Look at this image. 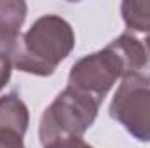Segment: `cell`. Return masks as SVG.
Returning a JSON list of instances; mask_svg holds the SVG:
<instances>
[{"label": "cell", "instance_id": "8fae6325", "mask_svg": "<svg viewBox=\"0 0 150 148\" xmlns=\"http://www.w3.org/2000/svg\"><path fill=\"white\" fill-rule=\"evenodd\" d=\"M44 148H94L91 145H87L82 138H72V140H63V141H56L51 143Z\"/></svg>", "mask_w": 150, "mask_h": 148}, {"label": "cell", "instance_id": "6da1fadb", "mask_svg": "<svg viewBox=\"0 0 150 148\" xmlns=\"http://www.w3.org/2000/svg\"><path fill=\"white\" fill-rule=\"evenodd\" d=\"M75 32L72 25L56 14H45L19 37L12 65L23 73L49 77L72 54Z\"/></svg>", "mask_w": 150, "mask_h": 148}, {"label": "cell", "instance_id": "277c9868", "mask_svg": "<svg viewBox=\"0 0 150 148\" xmlns=\"http://www.w3.org/2000/svg\"><path fill=\"white\" fill-rule=\"evenodd\" d=\"M126 75L127 72L124 61L108 44L107 47L75 61L70 68L68 85L103 103L105 96L110 92L115 82L122 80Z\"/></svg>", "mask_w": 150, "mask_h": 148}, {"label": "cell", "instance_id": "7c38bea8", "mask_svg": "<svg viewBox=\"0 0 150 148\" xmlns=\"http://www.w3.org/2000/svg\"><path fill=\"white\" fill-rule=\"evenodd\" d=\"M145 49H147V52H149V56H150V32L147 33V37H145Z\"/></svg>", "mask_w": 150, "mask_h": 148}, {"label": "cell", "instance_id": "3957f363", "mask_svg": "<svg viewBox=\"0 0 150 148\" xmlns=\"http://www.w3.org/2000/svg\"><path fill=\"white\" fill-rule=\"evenodd\" d=\"M108 113L134 140L150 143V75H126L113 94Z\"/></svg>", "mask_w": 150, "mask_h": 148}, {"label": "cell", "instance_id": "30bf717a", "mask_svg": "<svg viewBox=\"0 0 150 148\" xmlns=\"http://www.w3.org/2000/svg\"><path fill=\"white\" fill-rule=\"evenodd\" d=\"M0 148H25V143L21 136L14 132L0 131Z\"/></svg>", "mask_w": 150, "mask_h": 148}, {"label": "cell", "instance_id": "ba28073f", "mask_svg": "<svg viewBox=\"0 0 150 148\" xmlns=\"http://www.w3.org/2000/svg\"><path fill=\"white\" fill-rule=\"evenodd\" d=\"M120 14L129 33L150 32V2L124 0L120 4Z\"/></svg>", "mask_w": 150, "mask_h": 148}, {"label": "cell", "instance_id": "7a4b0ae2", "mask_svg": "<svg viewBox=\"0 0 150 148\" xmlns=\"http://www.w3.org/2000/svg\"><path fill=\"white\" fill-rule=\"evenodd\" d=\"M101 101L67 85L54 101L44 110L38 125V138L42 147L56 141L82 138L94 124Z\"/></svg>", "mask_w": 150, "mask_h": 148}, {"label": "cell", "instance_id": "5b68a950", "mask_svg": "<svg viewBox=\"0 0 150 148\" xmlns=\"http://www.w3.org/2000/svg\"><path fill=\"white\" fill-rule=\"evenodd\" d=\"M28 5L23 0H0V52L14 56Z\"/></svg>", "mask_w": 150, "mask_h": 148}, {"label": "cell", "instance_id": "52a82bcc", "mask_svg": "<svg viewBox=\"0 0 150 148\" xmlns=\"http://www.w3.org/2000/svg\"><path fill=\"white\" fill-rule=\"evenodd\" d=\"M110 45L117 51V54L124 61L127 75L142 73V70L149 65L150 56L145 49V44L140 38H136L133 33L126 32V33L119 35L110 42Z\"/></svg>", "mask_w": 150, "mask_h": 148}, {"label": "cell", "instance_id": "8992f818", "mask_svg": "<svg viewBox=\"0 0 150 148\" xmlns=\"http://www.w3.org/2000/svg\"><path fill=\"white\" fill-rule=\"evenodd\" d=\"M30 125V111L25 101L16 94L9 92L0 98V131L25 136Z\"/></svg>", "mask_w": 150, "mask_h": 148}, {"label": "cell", "instance_id": "9c48e42d", "mask_svg": "<svg viewBox=\"0 0 150 148\" xmlns=\"http://www.w3.org/2000/svg\"><path fill=\"white\" fill-rule=\"evenodd\" d=\"M12 68H14V65H12V54L0 52V91L9 84Z\"/></svg>", "mask_w": 150, "mask_h": 148}]
</instances>
